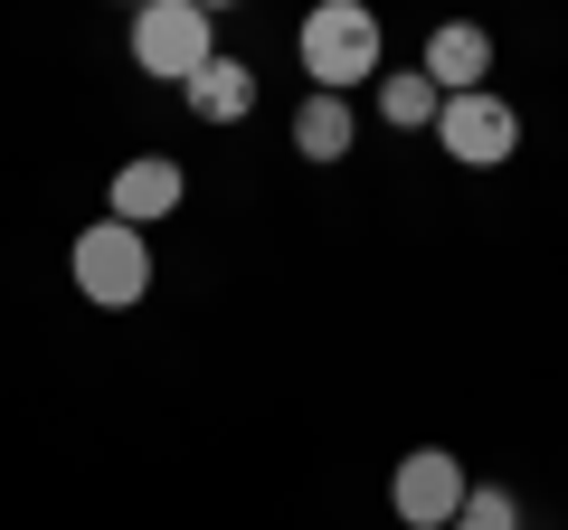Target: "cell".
Instances as JSON below:
<instances>
[{
  "instance_id": "cell-4",
  "label": "cell",
  "mask_w": 568,
  "mask_h": 530,
  "mask_svg": "<svg viewBox=\"0 0 568 530\" xmlns=\"http://www.w3.org/2000/svg\"><path fill=\"white\" fill-rule=\"evenodd\" d=\"M436 152L465 171H503L511 152H521V114H511L493 85H474V95H446L436 104Z\"/></svg>"
},
{
  "instance_id": "cell-8",
  "label": "cell",
  "mask_w": 568,
  "mask_h": 530,
  "mask_svg": "<svg viewBox=\"0 0 568 530\" xmlns=\"http://www.w3.org/2000/svg\"><path fill=\"white\" fill-rule=\"evenodd\" d=\"M181 95H190V114H200V123H246V114H256V67L219 48V58H209Z\"/></svg>"
},
{
  "instance_id": "cell-1",
  "label": "cell",
  "mask_w": 568,
  "mask_h": 530,
  "mask_svg": "<svg viewBox=\"0 0 568 530\" xmlns=\"http://www.w3.org/2000/svg\"><path fill=\"white\" fill-rule=\"evenodd\" d=\"M304 77H313V95H351L361 77H379V58H388V39H379V20H369L361 0H323V10H304Z\"/></svg>"
},
{
  "instance_id": "cell-6",
  "label": "cell",
  "mask_w": 568,
  "mask_h": 530,
  "mask_svg": "<svg viewBox=\"0 0 568 530\" xmlns=\"http://www.w3.org/2000/svg\"><path fill=\"white\" fill-rule=\"evenodd\" d=\"M181 162L171 152H133V162L114 171V200H104V218H123V227H152V218H171L181 208Z\"/></svg>"
},
{
  "instance_id": "cell-10",
  "label": "cell",
  "mask_w": 568,
  "mask_h": 530,
  "mask_svg": "<svg viewBox=\"0 0 568 530\" xmlns=\"http://www.w3.org/2000/svg\"><path fill=\"white\" fill-rule=\"evenodd\" d=\"M436 104H446V95H436L417 67H407V77H379V123H388V133H426V123H436Z\"/></svg>"
},
{
  "instance_id": "cell-11",
  "label": "cell",
  "mask_w": 568,
  "mask_h": 530,
  "mask_svg": "<svg viewBox=\"0 0 568 530\" xmlns=\"http://www.w3.org/2000/svg\"><path fill=\"white\" fill-rule=\"evenodd\" d=\"M455 530H521V502H511L503 483H474L465 511H455Z\"/></svg>"
},
{
  "instance_id": "cell-2",
  "label": "cell",
  "mask_w": 568,
  "mask_h": 530,
  "mask_svg": "<svg viewBox=\"0 0 568 530\" xmlns=\"http://www.w3.org/2000/svg\"><path fill=\"white\" fill-rule=\"evenodd\" d=\"M67 275H77V294L95 313H133L142 294H152V237L123 218H95L77 237V256H67Z\"/></svg>"
},
{
  "instance_id": "cell-5",
  "label": "cell",
  "mask_w": 568,
  "mask_h": 530,
  "mask_svg": "<svg viewBox=\"0 0 568 530\" xmlns=\"http://www.w3.org/2000/svg\"><path fill=\"white\" fill-rule=\"evenodd\" d=\"M465 492H474V473H465V455H446V446L398 455V473H388V511H398L407 530H455Z\"/></svg>"
},
{
  "instance_id": "cell-9",
  "label": "cell",
  "mask_w": 568,
  "mask_h": 530,
  "mask_svg": "<svg viewBox=\"0 0 568 530\" xmlns=\"http://www.w3.org/2000/svg\"><path fill=\"white\" fill-rule=\"evenodd\" d=\"M294 152H304L313 171H332L351 152V104L342 95H304V104H294Z\"/></svg>"
},
{
  "instance_id": "cell-7",
  "label": "cell",
  "mask_w": 568,
  "mask_h": 530,
  "mask_svg": "<svg viewBox=\"0 0 568 530\" xmlns=\"http://www.w3.org/2000/svg\"><path fill=\"white\" fill-rule=\"evenodd\" d=\"M417 77L436 85V95H474V85L493 77V29H474V20H446L436 39H426Z\"/></svg>"
},
{
  "instance_id": "cell-3",
  "label": "cell",
  "mask_w": 568,
  "mask_h": 530,
  "mask_svg": "<svg viewBox=\"0 0 568 530\" xmlns=\"http://www.w3.org/2000/svg\"><path fill=\"white\" fill-rule=\"evenodd\" d=\"M209 58H219V20H209L200 0H142V10H133V67H142V77L190 85Z\"/></svg>"
}]
</instances>
